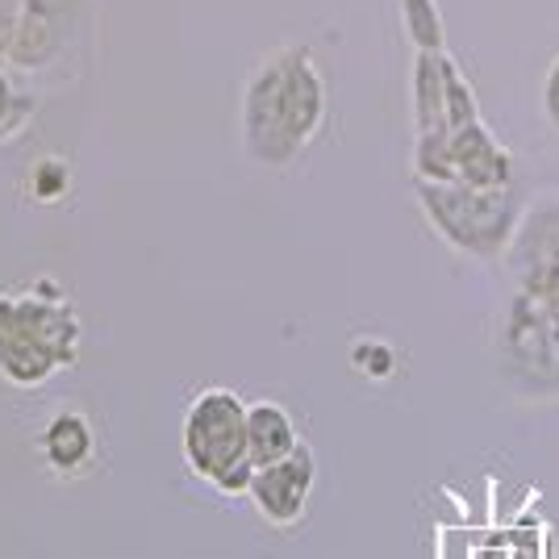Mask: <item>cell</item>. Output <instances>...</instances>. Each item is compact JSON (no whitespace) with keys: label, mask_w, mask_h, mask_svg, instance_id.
<instances>
[{"label":"cell","mask_w":559,"mask_h":559,"mask_svg":"<svg viewBox=\"0 0 559 559\" xmlns=\"http://www.w3.org/2000/svg\"><path fill=\"white\" fill-rule=\"evenodd\" d=\"M55 50H59V17H55V9H50L47 0H25L9 59H13L17 68L34 71V68H43Z\"/></svg>","instance_id":"11"},{"label":"cell","mask_w":559,"mask_h":559,"mask_svg":"<svg viewBox=\"0 0 559 559\" xmlns=\"http://www.w3.org/2000/svg\"><path fill=\"white\" fill-rule=\"evenodd\" d=\"M247 443H251L255 467H263L293 455L301 447V435H297L293 414L280 401H251L247 405Z\"/></svg>","instance_id":"10"},{"label":"cell","mask_w":559,"mask_h":559,"mask_svg":"<svg viewBox=\"0 0 559 559\" xmlns=\"http://www.w3.org/2000/svg\"><path fill=\"white\" fill-rule=\"evenodd\" d=\"M326 121V80L309 47L259 59L242 88V146L263 167H288Z\"/></svg>","instance_id":"1"},{"label":"cell","mask_w":559,"mask_h":559,"mask_svg":"<svg viewBox=\"0 0 559 559\" xmlns=\"http://www.w3.org/2000/svg\"><path fill=\"white\" fill-rule=\"evenodd\" d=\"M418 205L430 230L443 238L451 251L480 263H497L510 251L526 201L518 188H476L460 180H418L414 176Z\"/></svg>","instance_id":"3"},{"label":"cell","mask_w":559,"mask_h":559,"mask_svg":"<svg viewBox=\"0 0 559 559\" xmlns=\"http://www.w3.org/2000/svg\"><path fill=\"white\" fill-rule=\"evenodd\" d=\"M497 372L522 401L559 396V309L513 288L497 322Z\"/></svg>","instance_id":"5"},{"label":"cell","mask_w":559,"mask_h":559,"mask_svg":"<svg viewBox=\"0 0 559 559\" xmlns=\"http://www.w3.org/2000/svg\"><path fill=\"white\" fill-rule=\"evenodd\" d=\"M17 17H22V9H9V4L0 0V59H9V50H13V34H17Z\"/></svg>","instance_id":"17"},{"label":"cell","mask_w":559,"mask_h":559,"mask_svg":"<svg viewBox=\"0 0 559 559\" xmlns=\"http://www.w3.org/2000/svg\"><path fill=\"white\" fill-rule=\"evenodd\" d=\"M43 460L55 476H80L96 460V430L84 409H59L38 435Z\"/></svg>","instance_id":"8"},{"label":"cell","mask_w":559,"mask_h":559,"mask_svg":"<svg viewBox=\"0 0 559 559\" xmlns=\"http://www.w3.org/2000/svg\"><path fill=\"white\" fill-rule=\"evenodd\" d=\"M180 455L197 480L226 497H242L255 476L247 443V401L234 389H201L185 414Z\"/></svg>","instance_id":"4"},{"label":"cell","mask_w":559,"mask_h":559,"mask_svg":"<svg viewBox=\"0 0 559 559\" xmlns=\"http://www.w3.org/2000/svg\"><path fill=\"white\" fill-rule=\"evenodd\" d=\"M71 188V167L68 159H59V155H43L38 164L29 167V197L34 201H43V205H55V201H63Z\"/></svg>","instance_id":"14"},{"label":"cell","mask_w":559,"mask_h":559,"mask_svg":"<svg viewBox=\"0 0 559 559\" xmlns=\"http://www.w3.org/2000/svg\"><path fill=\"white\" fill-rule=\"evenodd\" d=\"M401 25L414 50H426V55L447 50V22L439 0H401Z\"/></svg>","instance_id":"12"},{"label":"cell","mask_w":559,"mask_h":559,"mask_svg":"<svg viewBox=\"0 0 559 559\" xmlns=\"http://www.w3.org/2000/svg\"><path fill=\"white\" fill-rule=\"evenodd\" d=\"M13 109H17V93H13V84L0 75V130H9V121H13Z\"/></svg>","instance_id":"18"},{"label":"cell","mask_w":559,"mask_h":559,"mask_svg":"<svg viewBox=\"0 0 559 559\" xmlns=\"http://www.w3.org/2000/svg\"><path fill=\"white\" fill-rule=\"evenodd\" d=\"M409 96H414V134L418 139L451 134V121H447V50L443 55L414 50Z\"/></svg>","instance_id":"9"},{"label":"cell","mask_w":559,"mask_h":559,"mask_svg":"<svg viewBox=\"0 0 559 559\" xmlns=\"http://www.w3.org/2000/svg\"><path fill=\"white\" fill-rule=\"evenodd\" d=\"M350 364H355V372H364L368 380H389L396 359H393V347H389V343L364 338V343H355V350H350Z\"/></svg>","instance_id":"15"},{"label":"cell","mask_w":559,"mask_h":559,"mask_svg":"<svg viewBox=\"0 0 559 559\" xmlns=\"http://www.w3.org/2000/svg\"><path fill=\"white\" fill-rule=\"evenodd\" d=\"M80 318L68 293L50 276L29 288H0V380L13 389H38L75 364Z\"/></svg>","instance_id":"2"},{"label":"cell","mask_w":559,"mask_h":559,"mask_svg":"<svg viewBox=\"0 0 559 559\" xmlns=\"http://www.w3.org/2000/svg\"><path fill=\"white\" fill-rule=\"evenodd\" d=\"M543 117L559 134V55L547 63V75H543Z\"/></svg>","instance_id":"16"},{"label":"cell","mask_w":559,"mask_h":559,"mask_svg":"<svg viewBox=\"0 0 559 559\" xmlns=\"http://www.w3.org/2000/svg\"><path fill=\"white\" fill-rule=\"evenodd\" d=\"M447 180L476 188L513 185L510 146L492 134L489 121H472L464 130H451V139H447Z\"/></svg>","instance_id":"7"},{"label":"cell","mask_w":559,"mask_h":559,"mask_svg":"<svg viewBox=\"0 0 559 559\" xmlns=\"http://www.w3.org/2000/svg\"><path fill=\"white\" fill-rule=\"evenodd\" d=\"M447 121H451V130H464L472 121H485L476 88L467 84V75L460 71V63L451 55H447Z\"/></svg>","instance_id":"13"},{"label":"cell","mask_w":559,"mask_h":559,"mask_svg":"<svg viewBox=\"0 0 559 559\" xmlns=\"http://www.w3.org/2000/svg\"><path fill=\"white\" fill-rule=\"evenodd\" d=\"M313 480H318V464H313V451L301 443L293 455H284L276 464L255 467L247 497L255 501L263 522H272V526H297L305 518V510H309Z\"/></svg>","instance_id":"6"}]
</instances>
